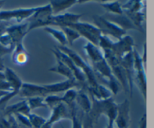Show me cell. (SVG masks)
I'll use <instances>...</instances> for the list:
<instances>
[{
    "instance_id": "cell-3",
    "label": "cell",
    "mask_w": 154,
    "mask_h": 128,
    "mask_svg": "<svg viewBox=\"0 0 154 128\" xmlns=\"http://www.w3.org/2000/svg\"><path fill=\"white\" fill-rule=\"evenodd\" d=\"M94 25L100 30L103 36H111L115 39H121L126 35V32L114 23L105 19L103 16L94 15L93 17Z\"/></svg>"
},
{
    "instance_id": "cell-13",
    "label": "cell",
    "mask_w": 154,
    "mask_h": 128,
    "mask_svg": "<svg viewBox=\"0 0 154 128\" xmlns=\"http://www.w3.org/2000/svg\"><path fill=\"white\" fill-rule=\"evenodd\" d=\"M28 33L29 23L26 21L21 24L9 26L6 31V33L14 46L20 42H23V39Z\"/></svg>"
},
{
    "instance_id": "cell-34",
    "label": "cell",
    "mask_w": 154,
    "mask_h": 128,
    "mask_svg": "<svg viewBox=\"0 0 154 128\" xmlns=\"http://www.w3.org/2000/svg\"><path fill=\"white\" fill-rule=\"evenodd\" d=\"M146 45H147V44L145 42L144 44V54L142 56H141L143 64H146V63H147V46Z\"/></svg>"
},
{
    "instance_id": "cell-20",
    "label": "cell",
    "mask_w": 154,
    "mask_h": 128,
    "mask_svg": "<svg viewBox=\"0 0 154 128\" xmlns=\"http://www.w3.org/2000/svg\"><path fill=\"white\" fill-rule=\"evenodd\" d=\"M78 1L76 0H57V1L50 2V5H51V11H52L53 15H57V14L72 7L74 5L77 4Z\"/></svg>"
},
{
    "instance_id": "cell-12",
    "label": "cell",
    "mask_w": 154,
    "mask_h": 128,
    "mask_svg": "<svg viewBox=\"0 0 154 128\" xmlns=\"http://www.w3.org/2000/svg\"><path fill=\"white\" fill-rule=\"evenodd\" d=\"M48 94V92H47L44 85H38V84L23 82L20 90L18 93V95H20L21 97L26 98V99L36 97V96L45 97Z\"/></svg>"
},
{
    "instance_id": "cell-32",
    "label": "cell",
    "mask_w": 154,
    "mask_h": 128,
    "mask_svg": "<svg viewBox=\"0 0 154 128\" xmlns=\"http://www.w3.org/2000/svg\"><path fill=\"white\" fill-rule=\"evenodd\" d=\"M9 26H11L10 22L7 21H0V37L5 35L7 31V29Z\"/></svg>"
},
{
    "instance_id": "cell-21",
    "label": "cell",
    "mask_w": 154,
    "mask_h": 128,
    "mask_svg": "<svg viewBox=\"0 0 154 128\" xmlns=\"http://www.w3.org/2000/svg\"><path fill=\"white\" fill-rule=\"evenodd\" d=\"M56 59H57V65L55 66H54V67L51 68L49 70L51 72H55V73L63 75V76L66 77L67 79H75L72 70L65 63H63L61 60L57 58Z\"/></svg>"
},
{
    "instance_id": "cell-4",
    "label": "cell",
    "mask_w": 154,
    "mask_h": 128,
    "mask_svg": "<svg viewBox=\"0 0 154 128\" xmlns=\"http://www.w3.org/2000/svg\"><path fill=\"white\" fill-rule=\"evenodd\" d=\"M67 27H70V28L75 30L80 35L81 37L82 36V37L87 39L89 42L92 43L93 45H96V46L99 45V40H100V38L102 34L100 30L93 24L79 21L75 23L71 24Z\"/></svg>"
},
{
    "instance_id": "cell-16",
    "label": "cell",
    "mask_w": 154,
    "mask_h": 128,
    "mask_svg": "<svg viewBox=\"0 0 154 128\" xmlns=\"http://www.w3.org/2000/svg\"><path fill=\"white\" fill-rule=\"evenodd\" d=\"M11 60L14 63L19 66L25 65L29 60V54L24 48L23 42L17 44L12 51Z\"/></svg>"
},
{
    "instance_id": "cell-9",
    "label": "cell",
    "mask_w": 154,
    "mask_h": 128,
    "mask_svg": "<svg viewBox=\"0 0 154 128\" xmlns=\"http://www.w3.org/2000/svg\"><path fill=\"white\" fill-rule=\"evenodd\" d=\"M83 14H81L65 13L62 14L53 15L47 23V27L57 26L59 27H67L71 24L75 23L80 21Z\"/></svg>"
},
{
    "instance_id": "cell-17",
    "label": "cell",
    "mask_w": 154,
    "mask_h": 128,
    "mask_svg": "<svg viewBox=\"0 0 154 128\" xmlns=\"http://www.w3.org/2000/svg\"><path fill=\"white\" fill-rule=\"evenodd\" d=\"M4 74L6 81L8 82L11 87L13 90V96H15L19 93L21 86L23 84L22 80L15 73L14 71L8 67H5L4 70Z\"/></svg>"
},
{
    "instance_id": "cell-22",
    "label": "cell",
    "mask_w": 154,
    "mask_h": 128,
    "mask_svg": "<svg viewBox=\"0 0 154 128\" xmlns=\"http://www.w3.org/2000/svg\"><path fill=\"white\" fill-rule=\"evenodd\" d=\"M134 78H135V81H137L140 89H141V93L144 96V101H146V99H147V80H146L144 68L138 69V70H135Z\"/></svg>"
},
{
    "instance_id": "cell-39",
    "label": "cell",
    "mask_w": 154,
    "mask_h": 128,
    "mask_svg": "<svg viewBox=\"0 0 154 128\" xmlns=\"http://www.w3.org/2000/svg\"><path fill=\"white\" fill-rule=\"evenodd\" d=\"M62 128H64V127H63H63H62Z\"/></svg>"
},
{
    "instance_id": "cell-29",
    "label": "cell",
    "mask_w": 154,
    "mask_h": 128,
    "mask_svg": "<svg viewBox=\"0 0 154 128\" xmlns=\"http://www.w3.org/2000/svg\"><path fill=\"white\" fill-rule=\"evenodd\" d=\"M0 90L8 92H13L10 84L6 81L4 72H0ZM12 96H13V93H12Z\"/></svg>"
},
{
    "instance_id": "cell-28",
    "label": "cell",
    "mask_w": 154,
    "mask_h": 128,
    "mask_svg": "<svg viewBox=\"0 0 154 128\" xmlns=\"http://www.w3.org/2000/svg\"><path fill=\"white\" fill-rule=\"evenodd\" d=\"M45 102L46 103L47 106L50 107L51 109L55 108L56 106L62 102V96H59L57 95L52 94L48 95L45 97Z\"/></svg>"
},
{
    "instance_id": "cell-30",
    "label": "cell",
    "mask_w": 154,
    "mask_h": 128,
    "mask_svg": "<svg viewBox=\"0 0 154 128\" xmlns=\"http://www.w3.org/2000/svg\"><path fill=\"white\" fill-rule=\"evenodd\" d=\"M14 116L15 117L16 120H17V122L21 123L23 126H26V127L27 128H32V125L31 123H30L29 117H27V116H25L23 115V114H14Z\"/></svg>"
},
{
    "instance_id": "cell-38",
    "label": "cell",
    "mask_w": 154,
    "mask_h": 128,
    "mask_svg": "<svg viewBox=\"0 0 154 128\" xmlns=\"http://www.w3.org/2000/svg\"><path fill=\"white\" fill-rule=\"evenodd\" d=\"M42 128H52V126H51V125H50L49 123H47V121H46V122H45V124L42 126Z\"/></svg>"
},
{
    "instance_id": "cell-26",
    "label": "cell",
    "mask_w": 154,
    "mask_h": 128,
    "mask_svg": "<svg viewBox=\"0 0 154 128\" xmlns=\"http://www.w3.org/2000/svg\"><path fill=\"white\" fill-rule=\"evenodd\" d=\"M60 28H61L62 31L64 33L66 39H67L68 43L71 46L73 45L75 41L78 40L79 38H81L80 35L72 28H70V27H60Z\"/></svg>"
},
{
    "instance_id": "cell-18",
    "label": "cell",
    "mask_w": 154,
    "mask_h": 128,
    "mask_svg": "<svg viewBox=\"0 0 154 128\" xmlns=\"http://www.w3.org/2000/svg\"><path fill=\"white\" fill-rule=\"evenodd\" d=\"M75 103L78 109L82 111L84 114L90 113L92 108V101L86 93V90H82V89L78 90Z\"/></svg>"
},
{
    "instance_id": "cell-7",
    "label": "cell",
    "mask_w": 154,
    "mask_h": 128,
    "mask_svg": "<svg viewBox=\"0 0 154 128\" xmlns=\"http://www.w3.org/2000/svg\"><path fill=\"white\" fill-rule=\"evenodd\" d=\"M135 48L134 46V41L131 36L126 35L121 39L118 40V42H114L110 47V49L113 52V54L119 59L121 60L125 55L133 51Z\"/></svg>"
},
{
    "instance_id": "cell-35",
    "label": "cell",
    "mask_w": 154,
    "mask_h": 128,
    "mask_svg": "<svg viewBox=\"0 0 154 128\" xmlns=\"http://www.w3.org/2000/svg\"><path fill=\"white\" fill-rule=\"evenodd\" d=\"M13 93V92H8V91H4V90H0V99H2L3 97H5V96H7L8 94H9V93ZM12 98H13V96H12V94H11L8 98V100L9 101L11 99H12Z\"/></svg>"
},
{
    "instance_id": "cell-27",
    "label": "cell",
    "mask_w": 154,
    "mask_h": 128,
    "mask_svg": "<svg viewBox=\"0 0 154 128\" xmlns=\"http://www.w3.org/2000/svg\"><path fill=\"white\" fill-rule=\"evenodd\" d=\"M29 120L32 125V128H42V126L45 123L47 120L42 116L37 115L35 114L30 113L28 116Z\"/></svg>"
},
{
    "instance_id": "cell-37",
    "label": "cell",
    "mask_w": 154,
    "mask_h": 128,
    "mask_svg": "<svg viewBox=\"0 0 154 128\" xmlns=\"http://www.w3.org/2000/svg\"><path fill=\"white\" fill-rule=\"evenodd\" d=\"M114 122L108 121V126H107L106 128H114Z\"/></svg>"
},
{
    "instance_id": "cell-14",
    "label": "cell",
    "mask_w": 154,
    "mask_h": 128,
    "mask_svg": "<svg viewBox=\"0 0 154 128\" xmlns=\"http://www.w3.org/2000/svg\"><path fill=\"white\" fill-rule=\"evenodd\" d=\"M72 118V113H71L70 108L64 102H62L59 104L57 106L52 109V114L48 120H47V123L53 126L56 122L60 121L64 119H71Z\"/></svg>"
},
{
    "instance_id": "cell-15",
    "label": "cell",
    "mask_w": 154,
    "mask_h": 128,
    "mask_svg": "<svg viewBox=\"0 0 154 128\" xmlns=\"http://www.w3.org/2000/svg\"><path fill=\"white\" fill-rule=\"evenodd\" d=\"M30 113H31V110L27 103V99H24L23 100L18 102L17 103L5 107L3 115L4 117H8V116L14 115L15 114H21L28 117Z\"/></svg>"
},
{
    "instance_id": "cell-24",
    "label": "cell",
    "mask_w": 154,
    "mask_h": 128,
    "mask_svg": "<svg viewBox=\"0 0 154 128\" xmlns=\"http://www.w3.org/2000/svg\"><path fill=\"white\" fill-rule=\"evenodd\" d=\"M101 6L106 10V11L108 12L107 14L115 15H121L123 14V10L121 8V5L117 1L109 3H102Z\"/></svg>"
},
{
    "instance_id": "cell-25",
    "label": "cell",
    "mask_w": 154,
    "mask_h": 128,
    "mask_svg": "<svg viewBox=\"0 0 154 128\" xmlns=\"http://www.w3.org/2000/svg\"><path fill=\"white\" fill-rule=\"evenodd\" d=\"M26 99L27 103L31 111L38 108H48L46 103L45 102V97L36 96V97L28 98Z\"/></svg>"
},
{
    "instance_id": "cell-5",
    "label": "cell",
    "mask_w": 154,
    "mask_h": 128,
    "mask_svg": "<svg viewBox=\"0 0 154 128\" xmlns=\"http://www.w3.org/2000/svg\"><path fill=\"white\" fill-rule=\"evenodd\" d=\"M52 16L53 14L50 4L38 6L36 11L26 20L29 23V32L39 27H47L48 20Z\"/></svg>"
},
{
    "instance_id": "cell-19",
    "label": "cell",
    "mask_w": 154,
    "mask_h": 128,
    "mask_svg": "<svg viewBox=\"0 0 154 128\" xmlns=\"http://www.w3.org/2000/svg\"><path fill=\"white\" fill-rule=\"evenodd\" d=\"M84 49L87 54V57L91 60L92 63H97V62L100 61L105 58L102 50L99 46L93 45L90 42H87L84 45Z\"/></svg>"
},
{
    "instance_id": "cell-33",
    "label": "cell",
    "mask_w": 154,
    "mask_h": 128,
    "mask_svg": "<svg viewBox=\"0 0 154 128\" xmlns=\"http://www.w3.org/2000/svg\"><path fill=\"white\" fill-rule=\"evenodd\" d=\"M139 128H147V114L144 113L140 121Z\"/></svg>"
},
{
    "instance_id": "cell-1",
    "label": "cell",
    "mask_w": 154,
    "mask_h": 128,
    "mask_svg": "<svg viewBox=\"0 0 154 128\" xmlns=\"http://www.w3.org/2000/svg\"><path fill=\"white\" fill-rule=\"evenodd\" d=\"M91 101L92 108L88 116L93 126L97 123L99 117L102 114L107 116L108 121L114 122L117 113V104L113 98L99 100L91 96Z\"/></svg>"
},
{
    "instance_id": "cell-6",
    "label": "cell",
    "mask_w": 154,
    "mask_h": 128,
    "mask_svg": "<svg viewBox=\"0 0 154 128\" xmlns=\"http://www.w3.org/2000/svg\"><path fill=\"white\" fill-rule=\"evenodd\" d=\"M37 8L38 7H35L0 11V21L10 22L11 20H15L18 23H20L23 21H26L36 11Z\"/></svg>"
},
{
    "instance_id": "cell-11",
    "label": "cell",
    "mask_w": 154,
    "mask_h": 128,
    "mask_svg": "<svg viewBox=\"0 0 154 128\" xmlns=\"http://www.w3.org/2000/svg\"><path fill=\"white\" fill-rule=\"evenodd\" d=\"M130 103L129 99L117 104V113L114 123L118 128H129L130 123Z\"/></svg>"
},
{
    "instance_id": "cell-10",
    "label": "cell",
    "mask_w": 154,
    "mask_h": 128,
    "mask_svg": "<svg viewBox=\"0 0 154 128\" xmlns=\"http://www.w3.org/2000/svg\"><path fill=\"white\" fill-rule=\"evenodd\" d=\"M44 87L46 89L48 93H62V92H66L70 89L76 88L78 87L82 90H87L83 84L78 82L75 79H67L65 81L62 82L55 83V84H44Z\"/></svg>"
},
{
    "instance_id": "cell-23",
    "label": "cell",
    "mask_w": 154,
    "mask_h": 128,
    "mask_svg": "<svg viewBox=\"0 0 154 128\" xmlns=\"http://www.w3.org/2000/svg\"><path fill=\"white\" fill-rule=\"evenodd\" d=\"M44 30L49 33L50 35H51L56 40L58 41L61 46H67V39H66L64 33L62 30H57V29H54L51 27H44Z\"/></svg>"
},
{
    "instance_id": "cell-8",
    "label": "cell",
    "mask_w": 154,
    "mask_h": 128,
    "mask_svg": "<svg viewBox=\"0 0 154 128\" xmlns=\"http://www.w3.org/2000/svg\"><path fill=\"white\" fill-rule=\"evenodd\" d=\"M52 52L54 53V54L55 55L56 58L61 60L63 63H65V64L72 70L75 79H76L78 82L81 83V84H83V85L87 89V78H86L85 75H84V74L76 66H75V63L72 62V60H71L66 54H64L63 51H61L60 49H58L57 47L55 48V49L52 50Z\"/></svg>"
},
{
    "instance_id": "cell-2",
    "label": "cell",
    "mask_w": 154,
    "mask_h": 128,
    "mask_svg": "<svg viewBox=\"0 0 154 128\" xmlns=\"http://www.w3.org/2000/svg\"><path fill=\"white\" fill-rule=\"evenodd\" d=\"M57 48L61 51H63L64 54H66L72 60V62L75 63V66L84 74L86 78H87V90H95V89L97 88L98 86L99 85V83L98 82L97 77H96L93 68L87 62L84 61L80 57V55H78L73 50L68 48L67 46H61V45H60Z\"/></svg>"
},
{
    "instance_id": "cell-31",
    "label": "cell",
    "mask_w": 154,
    "mask_h": 128,
    "mask_svg": "<svg viewBox=\"0 0 154 128\" xmlns=\"http://www.w3.org/2000/svg\"><path fill=\"white\" fill-rule=\"evenodd\" d=\"M8 121L9 126L10 128H21L20 125L18 123L17 120H16L15 117L14 115L8 116Z\"/></svg>"
},
{
    "instance_id": "cell-36",
    "label": "cell",
    "mask_w": 154,
    "mask_h": 128,
    "mask_svg": "<svg viewBox=\"0 0 154 128\" xmlns=\"http://www.w3.org/2000/svg\"><path fill=\"white\" fill-rule=\"evenodd\" d=\"M5 67L4 66V61H3V58L2 57H0V72H4Z\"/></svg>"
}]
</instances>
